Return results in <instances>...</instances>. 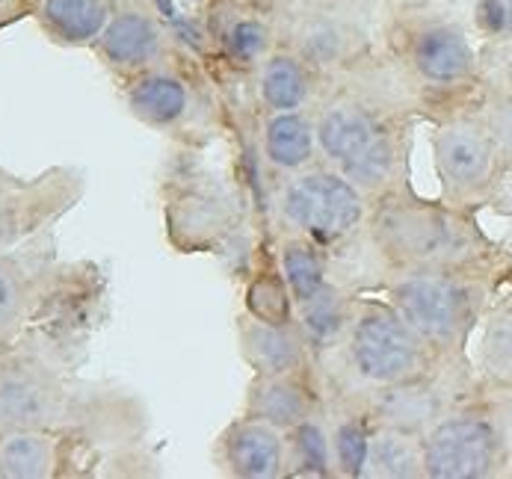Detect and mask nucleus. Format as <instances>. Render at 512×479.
<instances>
[{
  "mask_svg": "<svg viewBox=\"0 0 512 479\" xmlns=\"http://www.w3.org/2000/svg\"><path fill=\"white\" fill-rule=\"evenodd\" d=\"M367 228L379 258L397 273H456L480 249L477 231L459 213L406 196L382 193L367 210Z\"/></svg>",
  "mask_w": 512,
  "mask_h": 479,
  "instance_id": "nucleus-1",
  "label": "nucleus"
},
{
  "mask_svg": "<svg viewBox=\"0 0 512 479\" xmlns=\"http://www.w3.org/2000/svg\"><path fill=\"white\" fill-rule=\"evenodd\" d=\"M347 361L359 379L373 388L406 385L418 379H430L436 352L424 341L391 302L359 299L353 326L347 332Z\"/></svg>",
  "mask_w": 512,
  "mask_h": 479,
  "instance_id": "nucleus-2",
  "label": "nucleus"
},
{
  "mask_svg": "<svg viewBox=\"0 0 512 479\" xmlns=\"http://www.w3.org/2000/svg\"><path fill=\"white\" fill-rule=\"evenodd\" d=\"M317 151L350 178L365 196L388 193L397 175V139L376 110L356 101H335L314 119Z\"/></svg>",
  "mask_w": 512,
  "mask_h": 479,
  "instance_id": "nucleus-3",
  "label": "nucleus"
},
{
  "mask_svg": "<svg viewBox=\"0 0 512 479\" xmlns=\"http://www.w3.org/2000/svg\"><path fill=\"white\" fill-rule=\"evenodd\" d=\"M388 302L441 355L462 349L480 317L483 290L444 270L400 273L388 284Z\"/></svg>",
  "mask_w": 512,
  "mask_h": 479,
  "instance_id": "nucleus-4",
  "label": "nucleus"
},
{
  "mask_svg": "<svg viewBox=\"0 0 512 479\" xmlns=\"http://www.w3.org/2000/svg\"><path fill=\"white\" fill-rule=\"evenodd\" d=\"M279 216L293 234H305L329 252L362 228L367 196L335 166H305L285 181Z\"/></svg>",
  "mask_w": 512,
  "mask_h": 479,
  "instance_id": "nucleus-5",
  "label": "nucleus"
},
{
  "mask_svg": "<svg viewBox=\"0 0 512 479\" xmlns=\"http://www.w3.org/2000/svg\"><path fill=\"white\" fill-rule=\"evenodd\" d=\"M72 409V394L57 370L21 352L0 349V432L60 429Z\"/></svg>",
  "mask_w": 512,
  "mask_h": 479,
  "instance_id": "nucleus-6",
  "label": "nucleus"
},
{
  "mask_svg": "<svg viewBox=\"0 0 512 479\" xmlns=\"http://www.w3.org/2000/svg\"><path fill=\"white\" fill-rule=\"evenodd\" d=\"M501 465V435L480 414H444L424 432V468L433 479H480Z\"/></svg>",
  "mask_w": 512,
  "mask_h": 479,
  "instance_id": "nucleus-7",
  "label": "nucleus"
},
{
  "mask_svg": "<svg viewBox=\"0 0 512 479\" xmlns=\"http://www.w3.org/2000/svg\"><path fill=\"white\" fill-rule=\"evenodd\" d=\"M403 60L421 83L459 86L477 74V51L468 33L444 18H418L403 27Z\"/></svg>",
  "mask_w": 512,
  "mask_h": 479,
  "instance_id": "nucleus-8",
  "label": "nucleus"
},
{
  "mask_svg": "<svg viewBox=\"0 0 512 479\" xmlns=\"http://www.w3.org/2000/svg\"><path fill=\"white\" fill-rule=\"evenodd\" d=\"M433 151L444 193L453 199L483 193L501 166L486 119H456L441 125L433 137Z\"/></svg>",
  "mask_w": 512,
  "mask_h": 479,
  "instance_id": "nucleus-9",
  "label": "nucleus"
},
{
  "mask_svg": "<svg viewBox=\"0 0 512 479\" xmlns=\"http://www.w3.org/2000/svg\"><path fill=\"white\" fill-rule=\"evenodd\" d=\"M169 27L151 6H116L104 33L92 45L98 57L122 77H137L163 63Z\"/></svg>",
  "mask_w": 512,
  "mask_h": 479,
  "instance_id": "nucleus-10",
  "label": "nucleus"
},
{
  "mask_svg": "<svg viewBox=\"0 0 512 479\" xmlns=\"http://www.w3.org/2000/svg\"><path fill=\"white\" fill-rule=\"evenodd\" d=\"M217 462L228 477L276 479L288 474V435L258 417L243 414L217 441Z\"/></svg>",
  "mask_w": 512,
  "mask_h": 479,
  "instance_id": "nucleus-11",
  "label": "nucleus"
},
{
  "mask_svg": "<svg viewBox=\"0 0 512 479\" xmlns=\"http://www.w3.org/2000/svg\"><path fill=\"white\" fill-rule=\"evenodd\" d=\"M237 343L243 361L255 370V376L305 373L311 364V352L302 341L296 323L279 326L243 314L237 320Z\"/></svg>",
  "mask_w": 512,
  "mask_h": 479,
  "instance_id": "nucleus-12",
  "label": "nucleus"
},
{
  "mask_svg": "<svg viewBox=\"0 0 512 479\" xmlns=\"http://www.w3.org/2000/svg\"><path fill=\"white\" fill-rule=\"evenodd\" d=\"M246 414L291 432L293 426L317 414V391L305 373L255 376L246 394Z\"/></svg>",
  "mask_w": 512,
  "mask_h": 479,
  "instance_id": "nucleus-13",
  "label": "nucleus"
},
{
  "mask_svg": "<svg viewBox=\"0 0 512 479\" xmlns=\"http://www.w3.org/2000/svg\"><path fill=\"white\" fill-rule=\"evenodd\" d=\"M125 98H128V110L134 113V119H140L143 125L157 128V131H169L181 125L193 101L187 80L163 66H154L131 77Z\"/></svg>",
  "mask_w": 512,
  "mask_h": 479,
  "instance_id": "nucleus-14",
  "label": "nucleus"
},
{
  "mask_svg": "<svg viewBox=\"0 0 512 479\" xmlns=\"http://www.w3.org/2000/svg\"><path fill=\"white\" fill-rule=\"evenodd\" d=\"M353 314H356L353 296L332 281L320 287L311 299L296 305V329L308 346L311 358H320L344 346L347 332L353 326Z\"/></svg>",
  "mask_w": 512,
  "mask_h": 479,
  "instance_id": "nucleus-15",
  "label": "nucleus"
},
{
  "mask_svg": "<svg viewBox=\"0 0 512 479\" xmlns=\"http://www.w3.org/2000/svg\"><path fill=\"white\" fill-rule=\"evenodd\" d=\"M113 12V0H39L33 18L51 42L63 48H92Z\"/></svg>",
  "mask_w": 512,
  "mask_h": 479,
  "instance_id": "nucleus-16",
  "label": "nucleus"
},
{
  "mask_svg": "<svg viewBox=\"0 0 512 479\" xmlns=\"http://www.w3.org/2000/svg\"><path fill=\"white\" fill-rule=\"evenodd\" d=\"M63 438L57 429H9L0 432V477L51 479L60 474Z\"/></svg>",
  "mask_w": 512,
  "mask_h": 479,
  "instance_id": "nucleus-17",
  "label": "nucleus"
},
{
  "mask_svg": "<svg viewBox=\"0 0 512 479\" xmlns=\"http://www.w3.org/2000/svg\"><path fill=\"white\" fill-rule=\"evenodd\" d=\"M258 101L267 113L302 110L314 95V69L293 51L273 48L258 66Z\"/></svg>",
  "mask_w": 512,
  "mask_h": 479,
  "instance_id": "nucleus-18",
  "label": "nucleus"
},
{
  "mask_svg": "<svg viewBox=\"0 0 512 479\" xmlns=\"http://www.w3.org/2000/svg\"><path fill=\"white\" fill-rule=\"evenodd\" d=\"M291 48L314 74L341 69L356 51V30L332 12H311L299 18Z\"/></svg>",
  "mask_w": 512,
  "mask_h": 479,
  "instance_id": "nucleus-19",
  "label": "nucleus"
},
{
  "mask_svg": "<svg viewBox=\"0 0 512 479\" xmlns=\"http://www.w3.org/2000/svg\"><path fill=\"white\" fill-rule=\"evenodd\" d=\"M367 417L373 423L397 426L424 435L441 414L439 394L433 391L430 379L406 382V385H391V388H376V397L370 403Z\"/></svg>",
  "mask_w": 512,
  "mask_h": 479,
  "instance_id": "nucleus-20",
  "label": "nucleus"
},
{
  "mask_svg": "<svg viewBox=\"0 0 512 479\" xmlns=\"http://www.w3.org/2000/svg\"><path fill=\"white\" fill-rule=\"evenodd\" d=\"M261 154L279 172H299L317 154L314 119L302 110L267 113L261 128Z\"/></svg>",
  "mask_w": 512,
  "mask_h": 479,
  "instance_id": "nucleus-21",
  "label": "nucleus"
},
{
  "mask_svg": "<svg viewBox=\"0 0 512 479\" xmlns=\"http://www.w3.org/2000/svg\"><path fill=\"white\" fill-rule=\"evenodd\" d=\"M365 477L373 479H415L427 477L424 468V435L373 423L367 450Z\"/></svg>",
  "mask_w": 512,
  "mask_h": 479,
  "instance_id": "nucleus-22",
  "label": "nucleus"
},
{
  "mask_svg": "<svg viewBox=\"0 0 512 479\" xmlns=\"http://www.w3.org/2000/svg\"><path fill=\"white\" fill-rule=\"evenodd\" d=\"M276 267L282 270L288 287H291L296 305L311 299L320 287L329 284V258L326 249L305 234H288L279 243V261Z\"/></svg>",
  "mask_w": 512,
  "mask_h": 479,
  "instance_id": "nucleus-23",
  "label": "nucleus"
},
{
  "mask_svg": "<svg viewBox=\"0 0 512 479\" xmlns=\"http://www.w3.org/2000/svg\"><path fill=\"white\" fill-rule=\"evenodd\" d=\"M172 213H169V222H172V231L184 225V231L190 234L184 246H196V240L202 237L214 243V237L225 234L228 222H231V210L228 202L222 199L220 193L202 187V190H184L175 202H172Z\"/></svg>",
  "mask_w": 512,
  "mask_h": 479,
  "instance_id": "nucleus-24",
  "label": "nucleus"
},
{
  "mask_svg": "<svg viewBox=\"0 0 512 479\" xmlns=\"http://www.w3.org/2000/svg\"><path fill=\"white\" fill-rule=\"evenodd\" d=\"M288 435V477H335L329 423L317 414L293 426Z\"/></svg>",
  "mask_w": 512,
  "mask_h": 479,
  "instance_id": "nucleus-25",
  "label": "nucleus"
},
{
  "mask_svg": "<svg viewBox=\"0 0 512 479\" xmlns=\"http://www.w3.org/2000/svg\"><path fill=\"white\" fill-rule=\"evenodd\" d=\"M222 54L237 69H258L267 54L276 48V30L273 24L258 12L234 15L220 33Z\"/></svg>",
  "mask_w": 512,
  "mask_h": 479,
  "instance_id": "nucleus-26",
  "label": "nucleus"
},
{
  "mask_svg": "<svg viewBox=\"0 0 512 479\" xmlns=\"http://www.w3.org/2000/svg\"><path fill=\"white\" fill-rule=\"evenodd\" d=\"M33 302H36L33 275L24 270V264L15 255L0 252V346L21 332V326L33 311Z\"/></svg>",
  "mask_w": 512,
  "mask_h": 479,
  "instance_id": "nucleus-27",
  "label": "nucleus"
},
{
  "mask_svg": "<svg viewBox=\"0 0 512 479\" xmlns=\"http://www.w3.org/2000/svg\"><path fill=\"white\" fill-rule=\"evenodd\" d=\"M243 314L279 326L296 323V299L279 267H264L249 278L243 293Z\"/></svg>",
  "mask_w": 512,
  "mask_h": 479,
  "instance_id": "nucleus-28",
  "label": "nucleus"
},
{
  "mask_svg": "<svg viewBox=\"0 0 512 479\" xmlns=\"http://www.w3.org/2000/svg\"><path fill=\"white\" fill-rule=\"evenodd\" d=\"M370 426L367 414H341L329 426V441H332V471L335 477L359 479L365 477L367 450H370Z\"/></svg>",
  "mask_w": 512,
  "mask_h": 479,
  "instance_id": "nucleus-29",
  "label": "nucleus"
},
{
  "mask_svg": "<svg viewBox=\"0 0 512 479\" xmlns=\"http://www.w3.org/2000/svg\"><path fill=\"white\" fill-rule=\"evenodd\" d=\"M480 370L492 385L512 388V302L492 314V320L483 332Z\"/></svg>",
  "mask_w": 512,
  "mask_h": 479,
  "instance_id": "nucleus-30",
  "label": "nucleus"
},
{
  "mask_svg": "<svg viewBox=\"0 0 512 479\" xmlns=\"http://www.w3.org/2000/svg\"><path fill=\"white\" fill-rule=\"evenodd\" d=\"M474 27L495 45H512V0H474Z\"/></svg>",
  "mask_w": 512,
  "mask_h": 479,
  "instance_id": "nucleus-31",
  "label": "nucleus"
},
{
  "mask_svg": "<svg viewBox=\"0 0 512 479\" xmlns=\"http://www.w3.org/2000/svg\"><path fill=\"white\" fill-rule=\"evenodd\" d=\"M486 128L495 139V151H498L501 166L512 169V92L492 101V107L486 113Z\"/></svg>",
  "mask_w": 512,
  "mask_h": 479,
  "instance_id": "nucleus-32",
  "label": "nucleus"
},
{
  "mask_svg": "<svg viewBox=\"0 0 512 479\" xmlns=\"http://www.w3.org/2000/svg\"><path fill=\"white\" fill-rule=\"evenodd\" d=\"M36 12V3L33 0H0V30L33 15Z\"/></svg>",
  "mask_w": 512,
  "mask_h": 479,
  "instance_id": "nucleus-33",
  "label": "nucleus"
},
{
  "mask_svg": "<svg viewBox=\"0 0 512 479\" xmlns=\"http://www.w3.org/2000/svg\"><path fill=\"white\" fill-rule=\"evenodd\" d=\"M21 184H24V181H18L15 175H9V172L0 166V202H6V199L21 187Z\"/></svg>",
  "mask_w": 512,
  "mask_h": 479,
  "instance_id": "nucleus-34",
  "label": "nucleus"
},
{
  "mask_svg": "<svg viewBox=\"0 0 512 479\" xmlns=\"http://www.w3.org/2000/svg\"><path fill=\"white\" fill-rule=\"evenodd\" d=\"M33 3H39V0H33Z\"/></svg>",
  "mask_w": 512,
  "mask_h": 479,
  "instance_id": "nucleus-35",
  "label": "nucleus"
},
{
  "mask_svg": "<svg viewBox=\"0 0 512 479\" xmlns=\"http://www.w3.org/2000/svg\"><path fill=\"white\" fill-rule=\"evenodd\" d=\"M0 479H3V477H0Z\"/></svg>",
  "mask_w": 512,
  "mask_h": 479,
  "instance_id": "nucleus-36",
  "label": "nucleus"
}]
</instances>
